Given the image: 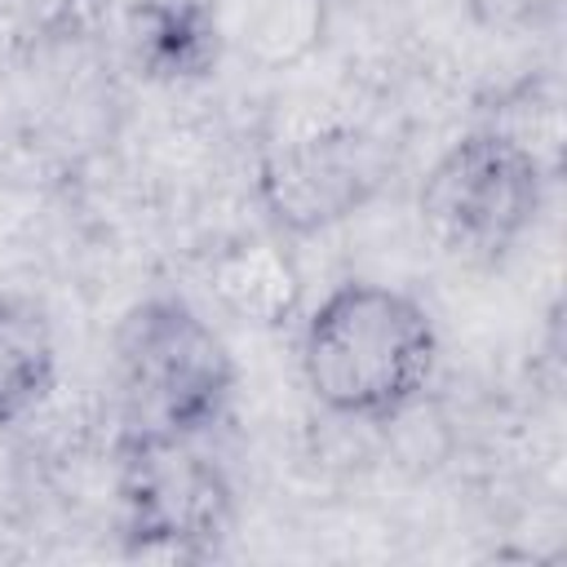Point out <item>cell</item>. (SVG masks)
<instances>
[{
    "label": "cell",
    "instance_id": "cell-10",
    "mask_svg": "<svg viewBox=\"0 0 567 567\" xmlns=\"http://www.w3.org/2000/svg\"><path fill=\"white\" fill-rule=\"evenodd\" d=\"M470 13L492 31H532L563 13V0H470Z\"/></svg>",
    "mask_w": 567,
    "mask_h": 567
},
{
    "label": "cell",
    "instance_id": "cell-2",
    "mask_svg": "<svg viewBox=\"0 0 567 567\" xmlns=\"http://www.w3.org/2000/svg\"><path fill=\"white\" fill-rule=\"evenodd\" d=\"M124 425L204 439L235 399V354L177 292L133 301L111 337Z\"/></svg>",
    "mask_w": 567,
    "mask_h": 567
},
{
    "label": "cell",
    "instance_id": "cell-3",
    "mask_svg": "<svg viewBox=\"0 0 567 567\" xmlns=\"http://www.w3.org/2000/svg\"><path fill=\"white\" fill-rule=\"evenodd\" d=\"M554 173L496 124L461 133L421 177L416 217L425 239L456 266H501L545 208Z\"/></svg>",
    "mask_w": 567,
    "mask_h": 567
},
{
    "label": "cell",
    "instance_id": "cell-4",
    "mask_svg": "<svg viewBox=\"0 0 567 567\" xmlns=\"http://www.w3.org/2000/svg\"><path fill=\"white\" fill-rule=\"evenodd\" d=\"M235 527V487L190 434L115 439V536L133 558H217Z\"/></svg>",
    "mask_w": 567,
    "mask_h": 567
},
{
    "label": "cell",
    "instance_id": "cell-8",
    "mask_svg": "<svg viewBox=\"0 0 567 567\" xmlns=\"http://www.w3.org/2000/svg\"><path fill=\"white\" fill-rule=\"evenodd\" d=\"M221 44L261 71L301 66L328 35V0H217Z\"/></svg>",
    "mask_w": 567,
    "mask_h": 567
},
{
    "label": "cell",
    "instance_id": "cell-9",
    "mask_svg": "<svg viewBox=\"0 0 567 567\" xmlns=\"http://www.w3.org/2000/svg\"><path fill=\"white\" fill-rule=\"evenodd\" d=\"M58 385V337L49 310L27 292H0V430L22 425Z\"/></svg>",
    "mask_w": 567,
    "mask_h": 567
},
{
    "label": "cell",
    "instance_id": "cell-11",
    "mask_svg": "<svg viewBox=\"0 0 567 567\" xmlns=\"http://www.w3.org/2000/svg\"><path fill=\"white\" fill-rule=\"evenodd\" d=\"M31 4H44L49 13H62V9H66V0H31Z\"/></svg>",
    "mask_w": 567,
    "mask_h": 567
},
{
    "label": "cell",
    "instance_id": "cell-1",
    "mask_svg": "<svg viewBox=\"0 0 567 567\" xmlns=\"http://www.w3.org/2000/svg\"><path fill=\"white\" fill-rule=\"evenodd\" d=\"M297 359L319 408L346 421L385 425L434 381L439 328L412 292L377 279H346L306 315Z\"/></svg>",
    "mask_w": 567,
    "mask_h": 567
},
{
    "label": "cell",
    "instance_id": "cell-5",
    "mask_svg": "<svg viewBox=\"0 0 567 567\" xmlns=\"http://www.w3.org/2000/svg\"><path fill=\"white\" fill-rule=\"evenodd\" d=\"M390 173L385 146L354 124H323L279 137L257 159V199L288 239L319 235L354 217Z\"/></svg>",
    "mask_w": 567,
    "mask_h": 567
},
{
    "label": "cell",
    "instance_id": "cell-7",
    "mask_svg": "<svg viewBox=\"0 0 567 567\" xmlns=\"http://www.w3.org/2000/svg\"><path fill=\"white\" fill-rule=\"evenodd\" d=\"M208 292L226 315L252 328H284L301 297L292 252L275 235H248L226 244L208 266Z\"/></svg>",
    "mask_w": 567,
    "mask_h": 567
},
{
    "label": "cell",
    "instance_id": "cell-6",
    "mask_svg": "<svg viewBox=\"0 0 567 567\" xmlns=\"http://www.w3.org/2000/svg\"><path fill=\"white\" fill-rule=\"evenodd\" d=\"M124 49L146 80L186 84L213 75L226 53L217 0H128Z\"/></svg>",
    "mask_w": 567,
    "mask_h": 567
}]
</instances>
